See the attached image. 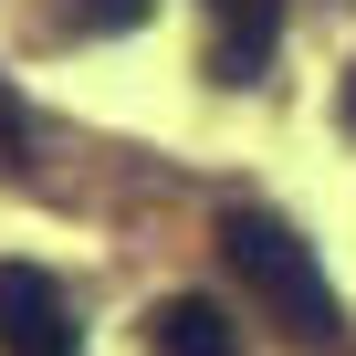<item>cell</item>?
I'll list each match as a JSON object with an SVG mask.
<instances>
[{
	"label": "cell",
	"instance_id": "cell-1",
	"mask_svg": "<svg viewBox=\"0 0 356 356\" xmlns=\"http://www.w3.org/2000/svg\"><path fill=\"white\" fill-rule=\"evenodd\" d=\"M220 262L241 273V293H252L293 346H335V335H346V304H335V283H325V262H314V241H304L293 220H273V210H220Z\"/></svg>",
	"mask_w": 356,
	"mask_h": 356
},
{
	"label": "cell",
	"instance_id": "cell-2",
	"mask_svg": "<svg viewBox=\"0 0 356 356\" xmlns=\"http://www.w3.org/2000/svg\"><path fill=\"white\" fill-rule=\"evenodd\" d=\"M84 325L42 262H0V356H74Z\"/></svg>",
	"mask_w": 356,
	"mask_h": 356
},
{
	"label": "cell",
	"instance_id": "cell-3",
	"mask_svg": "<svg viewBox=\"0 0 356 356\" xmlns=\"http://www.w3.org/2000/svg\"><path fill=\"white\" fill-rule=\"evenodd\" d=\"M147 356H241V325L210 293H168L147 304Z\"/></svg>",
	"mask_w": 356,
	"mask_h": 356
},
{
	"label": "cell",
	"instance_id": "cell-4",
	"mask_svg": "<svg viewBox=\"0 0 356 356\" xmlns=\"http://www.w3.org/2000/svg\"><path fill=\"white\" fill-rule=\"evenodd\" d=\"M210 11H220V74L252 84L273 63V42H283V11H273V0H210Z\"/></svg>",
	"mask_w": 356,
	"mask_h": 356
},
{
	"label": "cell",
	"instance_id": "cell-5",
	"mask_svg": "<svg viewBox=\"0 0 356 356\" xmlns=\"http://www.w3.org/2000/svg\"><path fill=\"white\" fill-rule=\"evenodd\" d=\"M136 11H147V0H84V11H74V32H126Z\"/></svg>",
	"mask_w": 356,
	"mask_h": 356
},
{
	"label": "cell",
	"instance_id": "cell-6",
	"mask_svg": "<svg viewBox=\"0 0 356 356\" xmlns=\"http://www.w3.org/2000/svg\"><path fill=\"white\" fill-rule=\"evenodd\" d=\"M22 136H32V115H22V95H11V84H0V168L22 157Z\"/></svg>",
	"mask_w": 356,
	"mask_h": 356
},
{
	"label": "cell",
	"instance_id": "cell-7",
	"mask_svg": "<svg viewBox=\"0 0 356 356\" xmlns=\"http://www.w3.org/2000/svg\"><path fill=\"white\" fill-rule=\"evenodd\" d=\"M346 126H356V74H346Z\"/></svg>",
	"mask_w": 356,
	"mask_h": 356
}]
</instances>
